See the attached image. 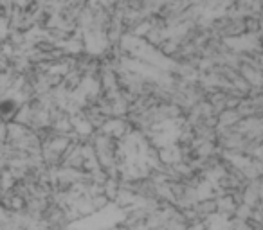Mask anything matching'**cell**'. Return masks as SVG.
<instances>
[{
	"label": "cell",
	"mask_w": 263,
	"mask_h": 230,
	"mask_svg": "<svg viewBox=\"0 0 263 230\" xmlns=\"http://www.w3.org/2000/svg\"><path fill=\"white\" fill-rule=\"evenodd\" d=\"M241 115L238 113L236 108H226L216 115V130L222 128H234L241 121Z\"/></svg>",
	"instance_id": "obj_1"
},
{
	"label": "cell",
	"mask_w": 263,
	"mask_h": 230,
	"mask_svg": "<svg viewBox=\"0 0 263 230\" xmlns=\"http://www.w3.org/2000/svg\"><path fill=\"white\" fill-rule=\"evenodd\" d=\"M238 74L251 85V88H261L263 85V72H259L258 69L247 65V63H241L240 69H238Z\"/></svg>",
	"instance_id": "obj_2"
},
{
	"label": "cell",
	"mask_w": 263,
	"mask_h": 230,
	"mask_svg": "<svg viewBox=\"0 0 263 230\" xmlns=\"http://www.w3.org/2000/svg\"><path fill=\"white\" fill-rule=\"evenodd\" d=\"M258 183H259V194H261V201H263V176L258 178Z\"/></svg>",
	"instance_id": "obj_3"
}]
</instances>
